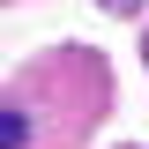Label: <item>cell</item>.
<instances>
[{
	"label": "cell",
	"instance_id": "cell-1",
	"mask_svg": "<svg viewBox=\"0 0 149 149\" xmlns=\"http://www.w3.org/2000/svg\"><path fill=\"white\" fill-rule=\"evenodd\" d=\"M142 60H149V52H142Z\"/></svg>",
	"mask_w": 149,
	"mask_h": 149
}]
</instances>
